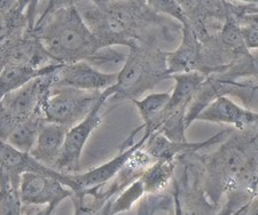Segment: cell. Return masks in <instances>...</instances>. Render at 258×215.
Listing matches in <instances>:
<instances>
[{"mask_svg":"<svg viewBox=\"0 0 258 215\" xmlns=\"http://www.w3.org/2000/svg\"><path fill=\"white\" fill-rule=\"evenodd\" d=\"M168 53L157 45L138 43L130 48L125 62L118 71L117 82L106 89L109 101H136L154 89L165 79H171L168 72Z\"/></svg>","mask_w":258,"mask_h":215,"instance_id":"obj_3","label":"cell"},{"mask_svg":"<svg viewBox=\"0 0 258 215\" xmlns=\"http://www.w3.org/2000/svg\"><path fill=\"white\" fill-rule=\"evenodd\" d=\"M57 207L56 205H48V206H44L39 209L36 208H31L29 209V207H26L23 206V215H53L54 210Z\"/></svg>","mask_w":258,"mask_h":215,"instance_id":"obj_23","label":"cell"},{"mask_svg":"<svg viewBox=\"0 0 258 215\" xmlns=\"http://www.w3.org/2000/svg\"><path fill=\"white\" fill-rule=\"evenodd\" d=\"M68 130L63 125L47 122L41 128L30 155L41 164L54 168L63 150Z\"/></svg>","mask_w":258,"mask_h":215,"instance_id":"obj_14","label":"cell"},{"mask_svg":"<svg viewBox=\"0 0 258 215\" xmlns=\"http://www.w3.org/2000/svg\"><path fill=\"white\" fill-rule=\"evenodd\" d=\"M52 63L54 62L36 35L35 27L29 28L23 36L2 41V68L28 65L39 69Z\"/></svg>","mask_w":258,"mask_h":215,"instance_id":"obj_8","label":"cell"},{"mask_svg":"<svg viewBox=\"0 0 258 215\" xmlns=\"http://www.w3.org/2000/svg\"><path fill=\"white\" fill-rule=\"evenodd\" d=\"M109 93L105 90L102 96L95 104L94 109L76 125L70 127L66 136L63 150L54 169L64 174H77L81 173V158L83 150L90 139L91 134L101 125L106 113L103 109L107 105Z\"/></svg>","mask_w":258,"mask_h":215,"instance_id":"obj_6","label":"cell"},{"mask_svg":"<svg viewBox=\"0 0 258 215\" xmlns=\"http://www.w3.org/2000/svg\"><path fill=\"white\" fill-rule=\"evenodd\" d=\"M146 195L143 182L140 179L133 182L127 188L123 190L119 195L111 201L109 215H118L130 210L137 202H139Z\"/></svg>","mask_w":258,"mask_h":215,"instance_id":"obj_19","label":"cell"},{"mask_svg":"<svg viewBox=\"0 0 258 215\" xmlns=\"http://www.w3.org/2000/svg\"><path fill=\"white\" fill-rule=\"evenodd\" d=\"M53 88L72 87L83 90L105 92L117 82V72H103L89 62L59 64L49 73Z\"/></svg>","mask_w":258,"mask_h":215,"instance_id":"obj_7","label":"cell"},{"mask_svg":"<svg viewBox=\"0 0 258 215\" xmlns=\"http://www.w3.org/2000/svg\"><path fill=\"white\" fill-rule=\"evenodd\" d=\"M46 123L47 119L44 113L37 114L28 121L20 124L4 142L20 151L30 154L37 142L41 128Z\"/></svg>","mask_w":258,"mask_h":215,"instance_id":"obj_16","label":"cell"},{"mask_svg":"<svg viewBox=\"0 0 258 215\" xmlns=\"http://www.w3.org/2000/svg\"><path fill=\"white\" fill-rule=\"evenodd\" d=\"M170 96L171 93H152L146 95L143 100L133 101V104L137 106L143 119V125L139 126L140 128L151 125L160 117L165 106L168 105Z\"/></svg>","mask_w":258,"mask_h":215,"instance_id":"obj_18","label":"cell"},{"mask_svg":"<svg viewBox=\"0 0 258 215\" xmlns=\"http://www.w3.org/2000/svg\"><path fill=\"white\" fill-rule=\"evenodd\" d=\"M2 215H23V205L19 190L11 182L2 179Z\"/></svg>","mask_w":258,"mask_h":215,"instance_id":"obj_21","label":"cell"},{"mask_svg":"<svg viewBox=\"0 0 258 215\" xmlns=\"http://www.w3.org/2000/svg\"><path fill=\"white\" fill-rule=\"evenodd\" d=\"M57 65L59 63H52L47 67L39 69L28 67V65H6V67L2 68V73H0L2 97L8 93L23 87L37 78L48 76L56 69Z\"/></svg>","mask_w":258,"mask_h":215,"instance_id":"obj_15","label":"cell"},{"mask_svg":"<svg viewBox=\"0 0 258 215\" xmlns=\"http://www.w3.org/2000/svg\"><path fill=\"white\" fill-rule=\"evenodd\" d=\"M146 141H147V138L143 136L140 140H138V142L135 146L127 148L125 150H120L117 156H115L111 160H108L107 163L84 173L70 174V180H72V188H70V190L73 192L86 191V190L95 189L109 183L118 174L120 169L126 164V161L130 159L133 152L137 149L143 147Z\"/></svg>","mask_w":258,"mask_h":215,"instance_id":"obj_10","label":"cell"},{"mask_svg":"<svg viewBox=\"0 0 258 215\" xmlns=\"http://www.w3.org/2000/svg\"><path fill=\"white\" fill-rule=\"evenodd\" d=\"M181 44L176 51L168 53V72L170 77L177 73L201 71V41L188 18L181 23Z\"/></svg>","mask_w":258,"mask_h":215,"instance_id":"obj_13","label":"cell"},{"mask_svg":"<svg viewBox=\"0 0 258 215\" xmlns=\"http://www.w3.org/2000/svg\"><path fill=\"white\" fill-rule=\"evenodd\" d=\"M20 199L23 206L59 205L66 198H72L74 192L63 183L53 177L38 173H24L20 182Z\"/></svg>","mask_w":258,"mask_h":215,"instance_id":"obj_9","label":"cell"},{"mask_svg":"<svg viewBox=\"0 0 258 215\" xmlns=\"http://www.w3.org/2000/svg\"><path fill=\"white\" fill-rule=\"evenodd\" d=\"M170 215H174V214H172V213H171V214H170Z\"/></svg>","mask_w":258,"mask_h":215,"instance_id":"obj_24","label":"cell"},{"mask_svg":"<svg viewBox=\"0 0 258 215\" xmlns=\"http://www.w3.org/2000/svg\"><path fill=\"white\" fill-rule=\"evenodd\" d=\"M232 215H258V196L252 197L250 200L234 210Z\"/></svg>","mask_w":258,"mask_h":215,"instance_id":"obj_22","label":"cell"},{"mask_svg":"<svg viewBox=\"0 0 258 215\" xmlns=\"http://www.w3.org/2000/svg\"><path fill=\"white\" fill-rule=\"evenodd\" d=\"M102 92L83 90L72 87L52 88L44 105L48 123L73 127L82 122L101 98Z\"/></svg>","mask_w":258,"mask_h":215,"instance_id":"obj_5","label":"cell"},{"mask_svg":"<svg viewBox=\"0 0 258 215\" xmlns=\"http://www.w3.org/2000/svg\"><path fill=\"white\" fill-rule=\"evenodd\" d=\"M198 121L233 125L239 132L258 130V114L235 104L226 95L211 103L198 117Z\"/></svg>","mask_w":258,"mask_h":215,"instance_id":"obj_12","label":"cell"},{"mask_svg":"<svg viewBox=\"0 0 258 215\" xmlns=\"http://www.w3.org/2000/svg\"><path fill=\"white\" fill-rule=\"evenodd\" d=\"M231 131L225 130L212 136L203 142H176L172 141L161 133H154L149 136L144 144V150L154 160H177L179 157L187 156L212 146V144L225 142Z\"/></svg>","mask_w":258,"mask_h":215,"instance_id":"obj_11","label":"cell"},{"mask_svg":"<svg viewBox=\"0 0 258 215\" xmlns=\"http://www.w3.org/2000/svg\"><path fill=\"white\" fill-rule=\"evenodd\" d=\"M51 77L45 76L32 80L23 87L2 97V142L20 124L40 113L52 92Z\"/></svg>","mask_w":258,"mask_h":215,"instance_id":"obj_4","label":"cell"},{"mask_svg":"<svg viewBox=\"0 0 258 215\" xmlns=\"http://www.w3.org/2000/svg\"><path fill=\"white\" fill-rule=\"evenodd\" d=\"M176 165L177 160H156L146 169L140 177L146 193L165 192L174 180Z\"/></svg>","mask_w":258,"mask_h":215,"instance_id":"obj_17","label":"cell"},{"mask_svg":"<svg viewBox=\"0 0 258 215\" xmlns=\"http://www.w3.org/2000/svg\"><path fill=\"white\" fill-rule=\"evenodd\" d=\"M83 20L103 48L157 45L181 26L157 13L148 2H75ZM159 46V45H157Z\"/></svg>","mask_w":258,"mask_h":215,"instance_id":"obj_1","label":"cell"},{"mask_svg":"<svg viewBox=\"0 0 258 215\" xmlns=\"http://www.w3.org/2000/svg\"><path fill=\"white\" fill-rule=\"evenodd\" d=\"M173 207L172 193H146L139 201L137 215H155L157 212H170Z\"/></svg>","mask_w":258,"mask_h":215,"instance_id":"obj_20","label":"cell"},{"mask_svg":"<svg viewBox=\"0 0 258 215\" xmlns=\"http://www.w3.org/2000/svg\"><path fill=\"white\" fill-rule=\"evenodd\" d=\"M35 31L54 63H91L103 48L75 2H38Z\"/></svg>","mask_w":258,"mask_h":215,"instance_id":"obj_2","label":"cell"}]
</instances>
